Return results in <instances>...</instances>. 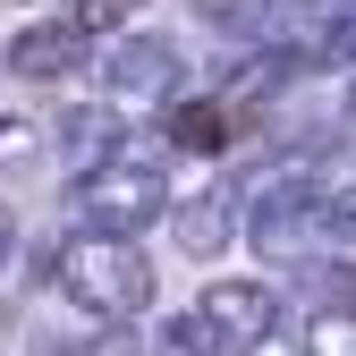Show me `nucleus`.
I'll use <instances>...</instances> for the list:
<instances>
[{"mask_svg":"<svg viewBox=\"0 0 356 356\" xmlns=\"http://www.w3.org/2000/svg\"><path fill=\"white\" fill-rule=\"evenodd\" d=\"M102 94L111 111H153L178 94V42L161 34H119L111 51H102Z\"/></svg>","mask_w":356,"mask_h":356,"instance_id":"obj_4","label":"nucleus"},{"mask_svg":"<svg viewBox=\"0 0 356 356\" xmlns=\"http://www.w3.org/2000/svg\"><path fill=\"white\" fill-rule=\"evenodd\" d=\"M339 26H356V0H348V17H339Z\"/></svg>","mask_w":356,"mask_h":356,"instance_id":"obj_13","label":"nucleus"},{"mask_svg":"<svg viewBox=\"0 0 356 356\" xmlns=\"http://www.w3.org/2000/svg\"><path fill=\"white\" fill-rule=\"evenodd\" d=\"M0 254H9V220H0Z\"/></svg>","mask_w":356,"mask_h":356,"instance_id":"obj_12","label":"nucleus"},{"mask_svg":"<svg viewBox=\"0 0 356 356\" xmlns=\"http://www.w3.org/2000/svg\"><path fill=\"white\" fill-rule=\"evenodd\" d=\"M170 178H161V161L153 153H111V161H94L76 178V212H85V229H102V238H136V229H153V220H170Z\"/></svg>","mask_w":356,"mask_h":356,"instance_id":"obj_2","label":"nucleus"},{"mask_svg":"<svg viewBox=\"0 0 356 356\" xmlns=\"http://www.w3.org/2000/svg\"><path fill=\"white\" fill-rule=\"evenodd\" d=\"M76 68H94V60H85V34H68L60 17L9 34V76H26V85H68Z\"/></svg>","mask_w":356,"mask_h":356,"instance_id":"obj_6","label":"nucleus"},{"mask_svg":"<svg viewBox=\"0 0 356 356\" xmlns=\"http://www.w3.org/2000/svg\"><path fill=\"white\" fill-rule=\"evenodd\" d=\"M195 331L212 356H263V339L280 331V289L272 280H204Z\"/></svg>","mask_w":356,"mask_h":356,"instance_id":"obj_3","label":"nucleus"},{"mask_svg":"<svg viewBox=\"0 0 356 356\" xmlns=\"http://www.w3.org/2000/svg\"><path fill=\"white\" fill-rule=\"evenodd\" d=\"M51 280H60V297L76 305V314H94V323H136L153 305V263L136 254V238L76 229L51 254Z\"/></svg>","mask_w":356,"mask_h":356,"instance_id":"obj_1","label":"nucleus"},{"mask_svg":"<svg viewBox=\"0 0 356 356\" xmlns=\"http://www.w3.org/2000/svg\"><path fill=\"white\" fill-rule=\"evenodd\" d=\"M195 17H220V26H263V9L272 0H187Z\"/></svg>","mask_w":356,"mask_h":356,"instance_id":"obj_11","label":"nucleus"},{"mask_svg":"<svg viewBox=\"0 0 356 356\" xmlns=\"http://www.w3.org/2000/svg\"><path fill=\"white\" fill-rule=\"evenodd\" d=\"M305 356H356V305L305 314Z\"/></svg>","mask_w":356,"mask_h":356,"instance_id":"obj_9","label":"nucleus"},{"mask_svg":"<svg viewBox=\"0 0 356 356\" xmlns=\"http://www.w3.org/2000/svg\"><path fill=\"white\" fill-rule=\"evenodd\" d=\"M42 161V127L34 119H0V170H34Z\"/></svg>","mask_w":356,"mask_h":356,"instance_id":"obj_10","label":"nucleus"},{"mask_svg":"<svg viewBox=\"0 0 356 356\" xmlns=\"http://www.w3.org/2000/svg\"><path fill=\"white\" fill-rule=\"evenodd\" d=\"M127 17H136V0H60V26L68 34H127Z\"/></svg>","mask_w":356,"mask_h":356,"instance_id":"obj_8","label":"nucleus"},{"mask_svg":"<svg viewBox=\"0 0 356 356\" xmlns=\"http://www.w3.org/2000/svg\"><path fill=\"white\" fill-rule=\"evenodd\" d=\"M170 238L187 263H212L220 246L238 238V187H195V195H178L170 204Z\"/></svg>","mask_w":356,"mask_h":356,"instance_id":"obj_5","label":"nucleus"},{"mask_svg":"<svg viewBox=\"0 0 356 356\" xmlns=\"http://www.w3.org/2000/svg\"><path fill=\"white\" fill-rule=\"evenodd\" d=\"M161 136H170V153H229V102L220 94H195V102H170L161 111Z\"/></svg>","mask_w":356,"mask_h":356,"instance_id":"obj_7","label":"nucleus"}]
</instances>
